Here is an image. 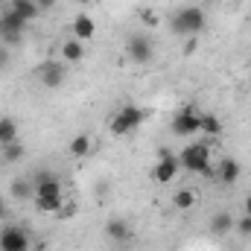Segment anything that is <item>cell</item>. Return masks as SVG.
I'll return each instance as SVG.
<instances>
[{"instance_id":"cell-1","label":"cell","mask_w":251,"mask_h":251,"mask_svg":"<svg viewBox=\"0 0 251 251\" xmlns=\"http://www.w3.org/2000/svg\"><path fill=\"white\" fill-rule=\"evenodd\" d=\"M204 9L201 6H181V9H176L173 12V18H170V29H173V35H178V38H190V35H199L201 29H204Z\"/></svg>"},{"instance_id":"cell-2","label":"cell","mask_w":251,"mask_h":251,"mask_svg":"<svg viewBox=\"0 0 251 251\" xmlns=\"http://www.w3.org/2000/svg\"><path fill=\"white\" fill-rule=\"evenodd\" d=\"M178 164L187 173H199L204 178H213L216 176V170L210 167V146L207 143H190V146H184L181 155H178Z\"/></svg>"},{"instance_id":"cell-3","label":"cell","mask_w":251,"mask_h":251,"mask_svg":"<svg viewBox=\"0 0 251 251\" xmlns=\"http://www.w3.org/2000/svg\"><path fill=\"white\" fill-rule=\"evenodd\" d=\"M149 120V111L146 108H140V105H131V102H126L123 108L111 117V134H117V137H123V134H131V131H137L140 126Z\"/></svg>"},{"instance_id":"cell-4","label":"cell","mask_w":251,"mask_h":251,"mask_svg":"<svg viewBox=\"0 0 251 251\" xmlns=\"http://www.w3.org/2000/svg\"><path fill=\"white\" fill-rule=\"evenodd\" d=\"M32 201H35V207H38L41 213H59V210H62V201H64L59 178H47V181L35 184Z\"/></svg>"},{"instance_id":"cell-5","label":"cell","mask_w":251,"mask_h":251,"mask_svg":"<svg viewBox=\"0 0 251 251\" xmlns=\"http://www.w3.org/2000/svg\"><path fill=\"white\" fill-rule=\"evenodd\" d=\"M24 29H26L24 18H18L15 12H0V44L18 47L24 41Z\"/></svg>"},{"instance_id":"cell-6","label":"cell","mask_w":251,"mask_h":251,"mask_svg":"<svg viewBox=\"0 0 251 251\" xmlns=\"http://www.w3.org/2000/svg\"><path fill=\"white\" fill-rule=\"evenodd\" d=\"M181 164H178V155H173L167 146H158V164L152 167V178L158 184H170L176 176H178Z\"/></svg>"},{"instance_id":"cell-7","label":"cell","mask_w":251,"mask_h":251,"mask_svg":"<svg viewBox=\"0 0 251 251\" xmlns=\"http://www.w3.org/2000/svg\"><path fill=\"white\" fill-rule=\"evenodd\" d=\"M173 134L176 137H193L196 131H201V114L196 111V105H187V108H181L176 117H173Z\"/></svg>"},{"instance_id":"cell-8","label":"cell","mask_w":251,"mask_h":251,"mask_svg":"<svg viewBox=\"0 0 251 251\" xmlns=\"http://www.w3.org/2000/svg\"><path fill=\"white\" fill-rule=\"evenodd\" d=\"M126 53H128V59H131L134 64H149V62H152V56H155V44H152V38H149V35L137 32V35H131V38H128Z\"/></svg>"},{"instance_id":"cell-9","label":"cell","mask_w":251,"mask_h":251,"mask_svg":"<svg viewBox=\"0 0 251 251\" xmlns=\"http://www.w3.org/2000/svg\"><path fill=\"white\" fill-rule=\"evenodd\" d=\"M29 249V237L24 228L18 225H6L0 231V251H26Z\"/></svg>"},{"instance_id":"cell-10","label":"cell","mask_w":251,"mask_h":251,"mask_svg":"<svg viewBox=\"0 0 251 251\" xmlns=\"http://www.w3.org/2000/svg\"><path fill=\"white\" fill-rule=\"evenodd\" d=\"M0 12H15L18 18H24V21L29 24V21L38 18L41 9L35 6V0H3V3H0Z\"/></svg>"},{"instance_id":"cell-11","label":"cell","mask_w":251,"mask_h":251,"mask_svg":"<svg viewBox=\"0 0 251 251\" xmlns=\"http://www.w3.org/2000/svg\"><path fill=\"white\" fill-rule=\"evenodd\" d=\"M38 79H41L44 88H59V85L64 82V64L44 62L41 67H38Z\"/></svg>"},{"instance_id":"cell-12","label":"cell","mask_w":251,"mask_h":251,"mask_svg":"<svg viewBox=\"0 0 251 251\" xmlns=\"http://www.w3.org/2000/svg\"><path fill=\"white\" fill-rule=\"evenodd\" d=\"M216 176H219V181H222V184H237V181H240V176H243V167H240V161H237V158H222V161H219V167H216Z\"/></svg>"},{"instance_id":"cell-13","label":"cell","mask_w":251,"mask_h":251,"mask_svg":"<svg viewBox=\"0 0 251 251\" xmlns=\"http://www.w3.org/2000/svg\"><path fill=\"white\" fill-rule=\"evenodd\" d=\"M94 32H97L94 18H88V15H76V21H73V38H79V41H91Z\"/></svg>"},{"instance_id":"cell-14","label":"cell","mask_w":251,"mask_h":251,"mask_svg":"<svg viewBox=\"0 0 251 251\" xmlns=\"http://www.w3.org/2000/svg\"><path fill=\"white\" fill-rule=\"evenodd\" d=\"M9 196H12L15 201H29V199L35 196V184H32L29 178H15L12 187H9Z\"/></svg>"},{"instance_id":"cell-15","label":"cell","mask_w":251,"mask_h":251,"mask_svg":"<svg viewBox=\"0 0 251 251\" xmlns=\"http://www.w3.org/2000/svg\"><path fill=\"white\" fill-rule=\"evenodd\" d=\"M105 234H108L114 243H126V240H128V234H131V228H128V222H126V219H108Z\"/></svg>"},{"instance_id":"cell-16","label":"cell","mask_w":251,"mask_h":251,"mask_svg":"<svg viewBox=\"0 0 251 251\" xmlns=\"http://www.w3.org/2000/svg\"><path fill=\"white\" fill-rule=\"evenodd\" d=\"M234 222H237V219H234L231 213H225V210H222V213H216V216L210 219V234H216V237H225V234L234 228Z\"/></svg>"},{"instance_id":"cell-17","label":"cell","mask_w":251,"mask_h":251,"mask_svg":"<svg viewBox=\"0 0 251 251\" xmlns=\"http://www.w3.org/2000/svg\"><path fill=\"white\" fill-rule=\"evenodd\" d=\"M70 155H76V158H85V155H91L94 152V140L88 137V134H76L73 140H70Z\"/></svg>"},{"instance_id":"cell-18","label":"cell","mask_w":251,"mask_h":251,"mask_svg":"<svg viewBox=\"0 0 251 251\" xmlns=\"http://www.w3.org/2000/svg\"><path fill=\"white\" fill-rule=\"evenodd\" d=\"M62 56H64V62H82V59H85V47H82V41H79V38L64 41L62 44Z\"/></svg>"},{"instance_id":"cell-19","label":"cell","mask_w":251,"mask_h":251,"mask_svg":"<svg viewBox=\"0 0 251 251\" xmlns=\"http://www.w3.org/2000/svg\"><path fill=\"white\" fill-rule=\"evenodd\" d=\"M15 140H18V123H15L12 117H3V120H0V146L15 143Z\"/></svg>"},{"instance_id":"cell-20","label":"cell","mask_w":251,"mask_h":251,"mask_svg":"<svg viewBox=\"0 0 251 251\" xmlns=\"http://www.w3.org/2000/svg\"><path fill=\"white\" fill-rule=\"evenodd\" d=\"M24 155H26V149H24V146H21L18 140H15V143H6V146L0 149V158H3L6 164H18V161H21Z\"/></svg>"},{"instance_id":"cell-21","label":"cell","mask_w":251,"mask_h":251,"mask_svg":"<svg viewBox=\"0 0 251 251\" xmlns=\"http://www.w3.org/2000/svg\"><path fill=\"white\" fill-rule=\"evenodd\" d=\"M173 207H178V210H190V207H196V193L193 190H178L176 196H173Z\"/></svg>"},{"instance_id":"cell-22","label":"cell","mask_w":251,"mask_h":251,"mask_svg":"<svg viewBox=\"0 0 251 251\" xmlns=\"http://www.w3.org/2000/svg\"><path fill=\"white\" fill-rule=\"evenodd\" d=\"M201 131L210 134V137H219L222 134V120L216 114H201Z\"/></svg>"},{"instance_id":"cell-23","label":"cell","mask_w":251,"mask_h":251,"mask_svg":"<svg viewBox=\"0 0 251 251\" xmlns=\"http://www.w3.org/2000/svg\"><path fill=\"white\" fill-rule=\"evenodd\" d=\"M234 228H237V231H240L243 237H251V216L246 213L243 219H237V222H234Z\"/></svg>"},{"instance_id":"cell-24","label":"cell","mask_w":251,"mask_h":251,"mask_svg":"<svg viewBox=\"0 0 251 251\" xmlns=\"http://www.w3.org/2000/svg\"><path fill=\"white\" fill-rule=\"evenodd\" d=\"M140 21H143L146 26H155V24H158V15H155L152 9H143V12H140Z\"/></svg>"},{"instance_id":"cell-25","label":"cell","mask_w":251,"mask_h":251,"mask_svg":"<svg viewBox=\"0 0 251 251\" xmlns=\"http://www.w3.org/2000/svg\"><path fill=\"white\" fill-rule=\"evenodd\" d=\"M196 47H199V35H190V38H187V44H184V56L196 53Z\"/></svg>"},{"instance_id":"cell-26","label":"cell","mask_w":251,"mask_h":251,"mask_svg":"<svg viewBox=\"0 0 251 251\" xmlns=\"http://www.w3.org/2000/svg\"><path fill=\"white\" fill-rule=\"evenodd\" d=\"M6 62H9V47L0 44V67H6Z\"/></svg>"},{"instance_id":"cell-27","label":"cell","mask_w":251,"mask_h":251,"mask_svg":"<svg viewBox=\"0 0 251 251\" xmlns=\"http://www.w3.org/2000/svg\"><path fill=\"white\" fill-rule=\"evenodd\" d=\"M35 6H38V9H41V12H47V9H50V6H53V0H35Z\"/></svg>"},{"instance_id":"cell-28","label":"cell","mask_w":251,"mask_h":251,"mask_svg":"<svg viewBox=\"0 0 251 251\" xmlns=\"http://www.w3.org/2000/svg\"><path fill=\"white\" fill-rule=\"evenodd\" d=\"M6 216V201H3V196H0V219Z\"/></svg>"},{"instance_id":"cell-29","label":"cell","mask_w":251,"mask_h":251,"mask_svg":"<svg viewBox=\"0 0 251 251\" xmlns=\"http://www.w3.org/2000/svg\"><path fill=\"white\" fill-rule=\"evenodd\" d=\"M246 213L251 216V196H246Z\"/></svg>"},{"instance_id":"cell-30","label":"cell","mask_w":251,"mask_h":251,"mask_svg":"<svg viewBox=\"0 0 251 251\" xmlns=\"http://www.w3.org/2000/svg\"><path fill=\"white\" fill-rule=\"evenodd\" d=\"M73 3H79V6H85V3H88V0H73Z\"/></svg>"},{"instance_id":"cell-31","label":"cell","mask_w":251,"mask_h":251,"mask_svg":"<svg viewBox=\"0 0 251 251\" xmlns=\"http://www.w3.org/2000/svg\"><path fill=\"white\" fill-rule=\"evenodd\" d=\"M201 3H204V6H210V3H216V0H201Z\"/></svg>"}]
</instances>
